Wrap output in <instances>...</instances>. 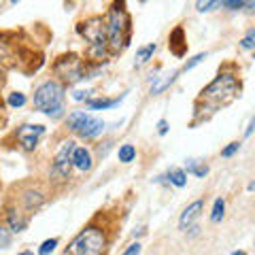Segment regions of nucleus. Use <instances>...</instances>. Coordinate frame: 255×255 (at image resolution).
Segmentation results:
<instances>
[{
	"label": "nucleus",
	"instance_id": "obj_19",
	"mask_svg": "<svg viewBox=\"0 0 255 255\" xmlns=\"http://www.w3.org/2000/svg\"><path fill=\"white\" fill-rule=\"evenodd\" d=\"M119 100H122V98H115V100H90V102H87V107L94 109V111H105V109L117 107Z\"/></svg>",
	"mask_w": 255,
	"mask_h": 255
},
{
	"label": "nucleus",
	"instance_id": "obj_30",
	"mask_svg": "<svg viewBox=\"0 0 255 255\" xmlns=\"http://www.w3.org/2000/svg\"><path fill=\"white\" fill-rule=\"evenodd\" d=\"M238 149H241V142H230V145L221 151V155H223V157H232Z\"/></svg>",
	"mask_w": 255,
	"mask_h": 255
},
{
	"label": "nucleus",
	"instance_id": "obj_35",
	"mask_svg": "<svg viewBox=\"0 0 255 255\" xmlns=\"http://www.w3.org/2000/svg\"><path fill=\"white\" fill-rule=\"evenodd\" d=\"M245 6L249 11H255V0H245Z\"/></svg>",
	"mask_w": 255,
	"mask_h": 255
},
{
	"label": "nucleus",
	"instance_id": "obj_25",
	"mask_svg": "<svg viewBox=\"0 0 255 255\" xmlns=\"http://www.w3.org/2000/svg\"><path fill=\"white\" fill-rule=\"evenodd\" d=\"M11 245V230L0 226V249H6Z\"/></svg>",
	"mask_w": 255,
	"mask_h": 255
},
{
	"label": "nucleus",
	"instance_id": "obj_11",
	"mask_svg": "<svg viewBox=\"0 0 255 255\" xmlns=\"http://www.w3.org/2000/svg\"><path fill=\"white\" fill-rule=\"evenodd\" d=\"M102 132H105V122H102V119H98V117L87 115L85 124L81 126V130H79L77 134H79V136H81V138L92 140V138H96V136H100Z\"/></svg>",
	"mask_w": 255,
	"mask_h": 255
},
{
	"label": "nucleus",
	"instance_id": "obj_24",
	"mask_svg": "<svg viewBox=\"0 0 255 255\" xmlns=\"http://www.w3.org/2000/svg\"><path fill=\"white\" fill-rule=\"evenodd\" d=\"M187 172H194L196 177H204V174L209 172V166H198V162L191 159V162L187 164Z\"/></svg>",
	"mask_w": 255,
	"mask_h": 255
},
{
	"label": "nucleus",
	"instance_id": "obj_32",
	"mask_svg": "<svg viewBox=\"0 0 255 255\" xmlns=\"http://www.w3.org/2000/svg\"><path fill=\"white\" fill-rule=\"evenodd\" d=\"M157 132H159V134H162V136H164V134H166V132H168V124H166V122H164V119H162V122H159V124H157Z\"/></svg>",
	"mask_w": 255,
	"mask_h": 255
},
{
	"label": "nucleus",
	"instance_id": "obj_28",
	"mask_svg": "<svg viewBox=\"0 0 255 255\" xmlns=\"http://www.w3.org/2000/svg\"><path fill=\"white\" fill-rule=\"evenodd\" d=\"M241 47L243 49H255V30H251L243 41H241Z\"/></svg>",
	"mask_w": 255,
	"mask_h": 255
},
{
	"label": "nucleus",
	"instance_id": "obj_31",
	"mask_svg": "<svg viewBox=\"0 0 255 255\" xmlns=\"http://www.w3.org/2000/svg\"><path fill=\"white\" fill-rule=\"evenodd\" d=\"M126 255H134V253H140V245L138 243H134V245H130V247H128V249L124 251Z\"/></svg>",
	"mask_w": 255,
	"mask_h": 255
},
{
	"label": "nucleus",
	"instance_id": "obj_14",
	"mask_svg": "<svg viewBox=\"0 0 255 255\" xmlns=\"http://www.w3.org/2000/svg\"><path fill=\"white\" fill-rule=\"evenodd\" d=\"M170 49L174 51V55H183L187 49V43H185V32H183V28H174L170 32Z\"/></svg>",
	"mask_w": 255,
	"mask_h": 255
},
{
	"label": "nucleus",
	"instance_id": "obj_2",
	"mask_svg": "<svg viewBox=\"0 0 255 255\" xmlns=\"http://www.w3.org/2000/svg\"><path fill=\"white\" fill-rule=\"evenodd\" d=\"M238 92H241L238 79L232 73H219V77L200 92V98H198L196 105H204L209 113H215L221 107L230 105L238 96Z\"/></svg>",
	"mask_w": 255,
	"mask_h": 255
},
{
	"label": "nucleus",
	"instance_id": "obj_13",
	"mask_svg": "<svg viewBox=\"0 0 255 255\" xmlns=\"http://www.w3.org/2000/svg\"><path fill=\"white\" fill-rule=\"evenodd\" d=\"M43 202H45V196L41 194V191H36V189H28V191H23V196H21L23 209L30 211V213H34V211L41 209Z\"/></svg>",
	"mask_w": 255,
	"mask_h": 255
},
{
	"label": "nucleus",
	"instance_id": "obj_23",
	"mask_svg": "<svg viewBox=\"0 0 255 255\" xmlns=\"http://www.w3.org/2000/svg\"><path fill=\"white\" fill-rule=\"evenodd\" d=\"M221 0H196V9L204 13V11H213V9H217Z\"/></svg>",
	"mask_w": 255,
	"mask_h": 255
},
{
	"label": "nucleus",
	"instance_id": "obj_18",
	"mask_svg": "<svg viewBox=\"0 0 255 255\" xmlns=\"http://www.w3.org/2000/svg\"><path fill=\"white\" fill-rule=\"evenodd\" d=\"M119 162L124 164H130L134 157H136V149H134V145H122L119 147Z\"/></svg>",
	"mask_w": 255,
	"mask_h": 255
},
{
	"label": "nucleus",
	"instance_id": "obj_10",
	"mask_svg": "<svg viewBox=\"0 0 255 255\" xmlns=\"http://www.w3.org/2000/svg\"><path fill=\"white\" fill-rule=\"evenodd\" d=\"M202 209H204V202H202V200H196V202H191L185 211H183L181 219H179V228L183 230V232H187V228H189V226H194V223L198 221V217H200Z\"/></svg>",
	"mask_w": 255,
	"mask_h": 255
},
{
	"label": "nucleus",
	"instance_id": "obj_27",
	"mask_svg": "<svg viewBox=\"0 0 255 255\" xmlns=\"http://www.w3.org/2000/svg\"><path fill=\"white\" fill-rule=\"evenodd\" d=\"M219 4L226 6V9H230V11H238V9L245 6V0H221Z\"/></svg>",
	"mask_w": 255,
	"mask_h": 255
},
{
	"label": "nucleus",
	"instance_id": "obj_16",
	"mask_svg": "<svg viewBox=\"0 0 255 255\" xmlns=\"http://www.w3.org/2000/svg\"><path fill=\"white\" fill-rule=\"evenodd\" d=\"M155 53V43H149L145 47H140V49L136 51V66H142V64H147L151 58H153Z\"/></svg>",
	"mask_w": 255,
	"mask_h": 255
},
{
	"label": "nucleus",
	"instance_id": "obj_20",
	"mask_svg": "<svg viewBox=\"0 0 255 255\" xmlns=\"http://www.w3.org/2000/svg\"><path fill=\"white\" fill-rule=\"evenodd\" d=\"M177 77H179V73H170L168 77L159 79V81H157V83H155L153 87H151V94L155 96V94H159V92H164L166 87H168V85H170V83H172V81H174V79H177Z\"/></svg>",
	"mask_w": 255,
	"mask_h": 255
},
{
	"label": "nucleus",
	"instance_id": "obj_36",
	"mask_svg": "<svg viewBox=\"0 0 255 255\" xmlns=\"http://www.w3.org/2000/svg\"><path fill=\"white\" fill-rule=\"evenodd\" d=\"M11 2H13V4H15V2H19V0H11Z\"/></svg>",
	"mask_w": 255,
	"mask_h": 255
},
{
	"label": "nucleus",
	"instance_id": "obj_33",
	"mask_svg": "<svg viewBox=\"0 0 255 255\" xmlns=\"http://www.w3.org/2000/svg\"><path fill=\"white\" fill-rule=\"evenodd\" d=\"M87 96H90V92H75V100H85Z\"/></svg>",
	"mask_w": 255,
	"mask_h": 255
},
{
	"label": "nucleus",
	"instance_id": "obj_12",
	"mask_svg": "<svg viewBox=\"0 0 255 255\" xmlns=\"http://www.w3.org/2000/svg\"><path fill=\"white\" fill-rule=\"evenodd\" d=\"M73 166H75L77 170H81V172L92 170L94 159H92L90 149H85V147H75V151H73Z\"/></svg>",
	"mask_w": 255,
	"mask_h": 255
},
{
	"label": "nucleus",
	"instance_id": "obj_1",
	"mask_svg": "<svg viewBox=\"0 0 255 255\" xmlns=\"http://www.w3.org/2000/svg\"><path fill=\"white\" fill-rule=\"evenodd\" d=\"M132 34V19L130 13L126 11V0H115L107 15V41L111 55L122 53L130 45Z\"/></svg>",
	"mask_w": 255,
	"mask_h": 255
},
{
	"label": "nucleus",
	"instance_id": "obj_4",
	"mask_svg": "<svg viewBox=\"0 0 255 255\" xmlns=\"http://www.w3.org/2000/svg\"><path fill=\"white\" fill-rule=\"evenodd\" d=\"M32 105L36 111L60 119L64 115V85L60 81H45L36 87Z\"/></svg>",
	"mask_w": 255,
	"mask_h": 255
},
{
	"label": "nucleus",
	"instance_id": "obj_34",
	"mask_svg": "<svg viewBox=\"0 0 255 255\" xmlns=\"http://www.w3.org/2000/svg\"><path fill=\"white\" fill-rule=\"evenodd\" d=\"M253 128H255V119H251V122H249V128L245 130V136H249V134L253 132Z\"/></svg>",
	"mask_w": 255,
	"mask_h": 255
},
{
	"label": "nucleus",
	"instance_id": "obj_5",
	"mask_svg": "<svg viewBox=\"0 0 255 255\" xmlns=\"http://www.w3.org/2000/svg\"><path fill=\"white\" fill-rule=\"evenodd\" d=\"M107 249V236L105 230L96 228V226H87L85 230H81L70 245L66 247V255H100Z\"/></svg>",
	"mask_w": 255,
	"mask_h": 255
},
{
	"label": "nucleus",
	"instance_id": "obj_29",
	"mask_svg": "<svg viewBox=\"0 0 255 255\" xmlns=\"http://www.w3.org/2000/svg\"><path fill=\"white\" fill-rule=\"evenodd\" d=\"M202 60H206V53H198V55H194V58H191V60L185 64V66H183V70L187 73V70H191L194 66H198V64H200Z\"/></svg>",
	"mask_w": 255,
	"mask_h": 255
},
{
	"label": "nucleus",
	"instance_id": "obj_15",
	"mask_svg": "<svg viewBox=\"0 0 255 255\" xmlns=\"http://www.w3.org/2000/svg\"><path fill=\"white\" fill-rule=\"evenodd\" d=\"M87 115H90V113H85V111H75V113H70V115H68V119H66V126H68V130L77 134L79 130H81V126L85 124Z\"/></svg>",
	"mask_w": 255,
	"mask_h": 255
},
{
	"label": "nucleus",
	"instance_id": "obj_6",
	"mask_svg": "<svg viewBox=\"0 0 255 255\" xmlns=\"http://www.w3.org/2000/svg\"><path fill=\"white\" fill-rule=\"evenodd\" d=\"M53 73L60 83L75 85L81 81V79H85V62L79 58L77 53L60 55V58L53 62Z\"/></svg>",
	"mask_w": 255,
	"mask_h": 255
},
{
	"label": "nucleus",
	"instance_id": "obj_7",
	"mask_svg": "<svg viewBox=\"0 0 255 255\" xmlns=\"http://www.w3.org/2000/svg\"><path fill=\"white\" fill-rule=\"evenodd\" d=\"M75 147H77L75 140L62 142L60 151H58V153H55V157H53L51 177H55L58 181H66V179H68L70 170L75 168V166H73V151H75Z\"/></svg>",
	"mask_w": 255,
	"mask_h": 255
},
{
	"label": "nucleus",
	"instance_id": "obj_3",
	"mask_svg": "<svg viewBox=\"0 0 255 255\" xmlns=\"http://www.w3.org/2000/svg\"><path fill=\"white\" fill-rule=\"evenodd\" d=\"M77 32L85 38L87 43V58L90 60H102L111 55L109 51V41H107V19L100 15L87 17L77 26Z\"/></svg>",
	"mask_w": 255,
	"mask_h": 255
},
{
	"label": "nucleus",
	"instance_id": "obj_17",
	"mask_svg": "<svg viewBox=\"0 0 255 255\" xmlns=\"http://www.w3.org/2000/svg\"><path fill=\"white\" fill-rule=\"evenodd\" d=\"M168 181L172 183L174 187H185L187 174H185V170H181V168H170L168 170Z\"/></svg>",
	"mask_w": 255,
	"mask_h": 255
},
{
	"label": "nucleus",
	"instance_id": "obj_22",
	"mask_svg": "<svg viewBox=\"0 0 255 255\" xmlns=\"http://www.w3.org/2000/svg\"><path fill=\"white\" fill-rule=\"evenodd\" d=\"M6 105L13 107V109H19L26 105V94H21V92H13L9 94V98H6Z\"/></svg>",
	"mask_w": 255,
	"mask_h": 255
},
{
	"label": "nucleus",
	"instance_id": "obj_26",
	"mask_svg": "<svg viewBox=\"0 0 255 255\" xmlns=\"http://www.w3.org/2000/svg\"><path fill=\"white\" fill-rule=\"evenodd\" d=\"M55 247H58V238H49V241H45L41 247H38V253H41V255H47V253H51Z\"/></svg>",
	"mask_w": 255,
	"mask_h": 255
},
{
	"label": "nucleus",
	"instance_id": "obj_8",
	"mask_svg": "<svg viewBox=\"0 0 255 255\" xmlns=\"http://www.w3.org/2000/svg\"><path fill=\"white\" fill-rule=\"evenodd\" d=\"M43 134H45V128L41 124H26V126H19L17 128V132H15V138H17L19 147L23 151H34Z\"/></svg>",
	"mask_w": 255,
	"mask_h": 255
},
{
	"label": "nucleus",
	"instance_id": "obj_9",
	"mask_svg": "<svg viewBox=\"0 0 255 255\" xmlns=\"http://www.w3.org/2000/svg\"><path fill=\"white\" fill-rule=\"evenodd\" d=\"M6 228L11 230L13 234H19L28 228V215L21 213L17 206H9L6 209Z\"/></svg>",
	"mask_w": 255,
	"mask_h": 255
},
{
	"label": "nucleus",
	"instance_id": "obj_21",
	"mask_svg": "<svg viewBox=\"0 0 255 255\" xmlns=\"http://www.w3.org/2000/svg\"><path fill=\"white\" fill-rule=\"evenodd\" d=\"M223 211H226V202H223V198H217V200H215V206H213V213H211V221L219 223L223 219Z\"/></svg>",
	"mask_w": 255,
	"mask_h": 255
}]
</instances>
